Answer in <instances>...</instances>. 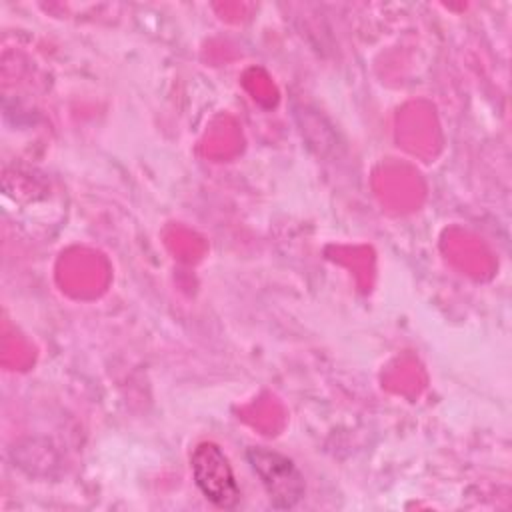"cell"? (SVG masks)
Wrapping results in <instances>:
<instances>
[{
  "label": "cell",
  "mask_w": 512,
  "mask_h": 512,
  "mask_svg": "<svg viewBox=\"0 0 512 512\" xmlns=\"http://www.w3.org/2000/svg\"><path fill=\"white\" fill-rule=\"evenodd\" d=\"M246 458L276 510H290L302 500L306 490L304 476L288 456L264 446H254L246 450Z\"/></svg>",
  "instance_id": "6da1fadb"
},
{
  "label": "cell",
  "mask_w": 512,
  "mask_h": 512,
  "mask_svg": "<svg viewBox=\"0 0 512 512\" xmlns=\"http://www.w3.org/2000/svg\"><path fill=\"white\" fill-rule=\"evenodd\" d=\"M192 478L198 490L218 508H236L240 488L224 450L216 442H200L190 454Z\"/></svg>",
  "instance_id": "7a4b0ae2"
}]
</instances>
